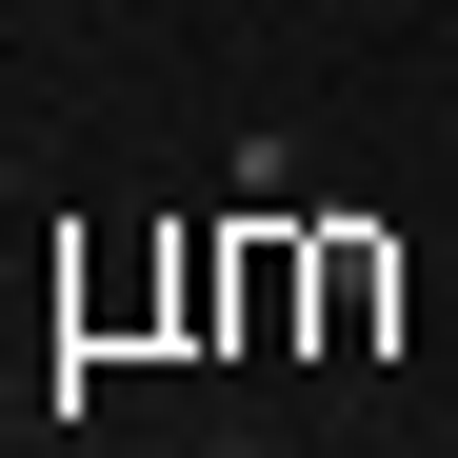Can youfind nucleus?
<instances>
[{
    "mask_svg": "<svg viewBox=\"0 0 458 458\" xmlns=\"http://www.w3.org/2000/svg\"><path fill=\"white\" fill-rule=\"evenodd\" d=\"M199 458H259V438H199Z\"/></svg>",
    "mask_w": 458,
    "mask_h": 458,
    "instance_id": "obj_1",
    "label": "nucleus"
}]
</instances>
